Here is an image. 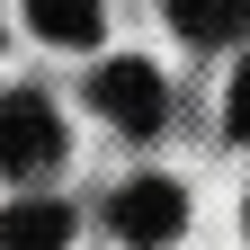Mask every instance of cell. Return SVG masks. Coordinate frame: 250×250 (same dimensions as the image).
I'll use <instances>...</instances> for the list:
<instances>
[{"label":"cell","mask_w":250,"mask_h":250,"mask_svg":"<svg viewBox=\"0 0 250 250\" xmlns=\"http://www.w3.org/2000/svg\"><path fill=\"white\" fill-rule=\"evenodd\" d=\"M62 161V116L36 99V89H9L0 99V170L9 179H36Z\"/></svg>","instance_id":"1"},{"label":"cell","mask_w":250,"mask_h":250,"mask_svg":"<svg viewBox=\"0 0 250 250\" xmlns=\"http://www.w3.org/2000/svg\"><path fill=\"white\" fill-rule=\"evenodd\" d=\"M179 224H188V197H179L170 179H134V188H116V232H125V241L161 250Z\"/></svg>","instance_id":"3"},{"label":"cell","mask_w":250,"mask_h":250,"mask_svg":"<svg viewBox=\"0 0 250 250\" xmlns=\"http://www.w3.org/2000/svg\"><path fill=\"white\" fill-rule=\"evenodd\" d=\"M179 36H197V45H214V36H241V27H250V9H241V0H179Z\"/></svg>","instance_id":"5"},{"label":"cell","mask_w":250,"mask_h":250,"mask_svg":"<svg viewBox=\"0 0 250 250\" xmlns=\"http://www.w3.org/2000/svg\"><path fill=\"white\" fill-rule=\"evenodd\" d=\"M224 125L250 143V54H241V72H232V99H224Z\"/></svg>","instance_id":"7"},{"label":"cell","mask_w":250,"mask_h":250,"mask_svg":"<svg viewBox=\"0 0 250 250\" xmlns=\"http://www.w3.org/2000/svg\"><path fill=\"white\" fill-rule=\"evenodd\" d=\"M36 36H54V45H89V36H99V9H89V0H36Z\"/></svg>","instance_id":"6"},{"label":"cell","mask_w":250,"mask_h":250,"mask_svg":"<svg viewBox=\"0 0 250 250\" xmlns=\"http://www.w3.org/2000/svg\"><path fill=\"white\" fill-rule=\"evenodd\" d=\"M62 241H72V214L54 197H18L0 214V250H62Z\"/></svg>","instance_id":"4"},{"label":"cell","mask_w":250,"mask_h":250,"mask_svg":"<svg viewBox=\"0 0 250 250\" xmlns=\"http://www.w3.org/2000/svg\"><path fill=\"white\" fill-rule=\"evenodd\" d=\"M89 99H99L125 134H152V125L170 116V99H161V72H152V62H99V72H89Z\"/></svg>","instance_id":"2"}]
</instances>
